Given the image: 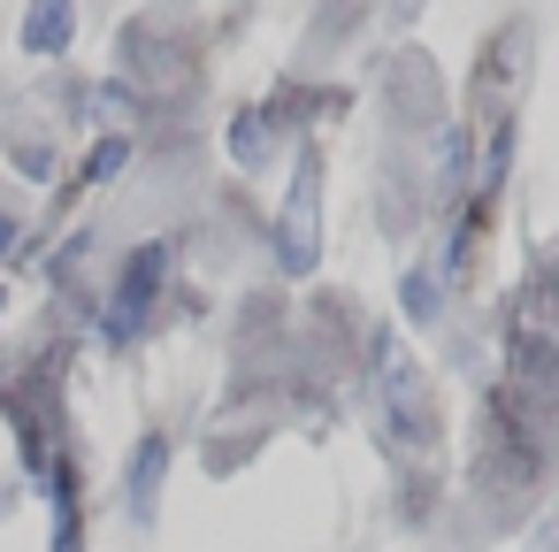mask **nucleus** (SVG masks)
Returning <instances> with one entry per match:
<instances>
[{
	"label": "nucleus",
	"instance_id": "4",
	"mask_svg": "<svg viewBox=\"0 0 559 552\" xmlns=\"http://www.w3.org/2000/svg\"><path fill=\"white\" fill-rule=\"evenodd\" d=\"M162 475H169V437H139V453H131V521H154Z\"/></svg>",
	"mask_w": 559,
	"mask_h": 552
},
{
	"label": "nucleus",
	"instance_id": "10",
	"mask_svg": "<svg viewBox=\"0 0 559 552\" xmlns=\"http://www.w3.org/2000/svg\"><path fill=\"white\" fill-rule=\"evenodd\" d=\"M391 16L406 24V16H421V0H391Z\"/></svg>",
	"mask_w": 559,
	"mask_h": 552
},
{
	"label": "nucleus",
	"instance_id": "9",
	"mask_svg": "<svg viewBox=\"0 0 559 552\" xmlns=\"http://www.w3.org/2000/svg\"><path fill=\"white\" fill-rule=\"evenodd\" d=\"M9 254H16V223H9V215H0V261H9Z\"/></svg>",
	"mask_w": 559,
	"mask_h": 552
},
{
	"label": "nucleus",
	"instance_id": "7",
	"mask_svg": "<svg viewBox=\"0 0 559 552\" xmlns=\"http://www.w3.org/2000/svg\"><path fill=\"white\" fill-rule=\"evenodd\" d=\"M261 146H269V131H261V116H238V131H230V154H238V162H253Z\"/></svg>",
	"mask_w": 559,
	"mask_h": 552
},
{
	"label": "nucleus",
	"instance_id": "2",
	"mask_svg": "<svg viewBox=\"0 0 559 552\" xmlns=\"http://www.w3.org/2000/svg\"><path fill=\"white\" fill-rule=\"evenodd\" d=\"M314 261H322V154L307 146L299 169H292L284 215H276V269L284 277H314Z\"/></svg>",
	"mask_w": 559,
	"mask_h": 552
},
{
	"label": "nucleus",
	"instance_id": "1",
	"mask_svg": "<svg viewBox=\"0 0 559 552\" xmlns=\"http://www.w3.org/2000/svg\"><path fill=\"white\" fill-rule=\"evenodd\" d=\"M376 399H383V430L399 453H429L444 414H437V391H429V368L399 345V338H376Z\"/></svg>",
	"mask_w": 559,
	"mask_h": 552
},
{
	"label": "nucleus",
	"instance_id": "3",
	"mask_svg": "<svg viewBox=\"0 0 559 552\" xmlns=\"http://www.w3.org/2000/svg\"><path fill=\"white\" fill-rule=\"evenodd\" d=\"M162 277H169V246L154 238V246H139V254H131V269H123V292H116V307H123V322H139V315L154 307V292H162Z\"/></svg>",
	"mask_w": 559,
	"mask_h": 552
},
{
	"label": "nucleus",
	"instance_id": "5",
	"mask_svg": "<svg viewBox=\"0 0 559 552\" xmlns=\"http://www.w3.org/2000/svg\"><path fill=\"white\" fill-rule=\"evenodd\" d=\"M70 39H78V0H32L24 47H32V55H62Z\"/></svg>",
	"mask_w": 559,
	"mask_h": 552
},
{
	"label": "nucleus",
	"instance_id": "8",
	"mask_svg": "<svg viewBox=\"0 0 559 552\" xmlns=\"http://www.w3.org/2000/svg\"><path fill=\"white\" fill-rule=\"evenodd\" d=\"M429 300H437V284H429V277H406V307H414V315H437Z\"/></svg>",
	"mask_w": 559,
	"mask_h": 552
},
{
	"label": "nucleus",
	"instance_id": "6",
	"mask_svg": "<svg viewBox=\"0 0 559 552\" xmlns=\"http://www.w3.org/2000/svg\"><path fill=\"white\" fill-rule=\"evenodd\" d=\"M123 154H131L123 139H100V146H93V162H85V185H100V177H116V169H123Z\"/></svg>",
	"mask_w": 559,
	"mask_h": 552
}]
</instances>
